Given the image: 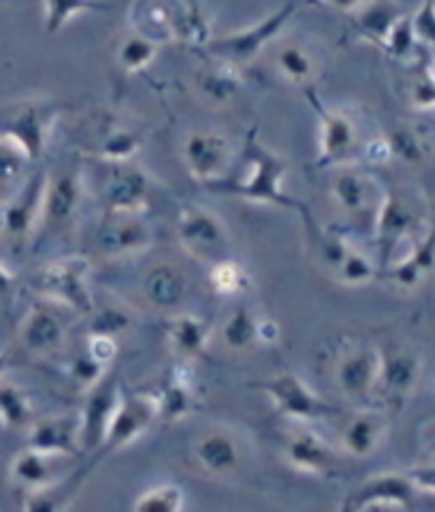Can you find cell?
Here are the masks:
<instances>
[{"label": "cell", "mask_w": 435, "mask_h": 512, "mask_svg": "<svg viewBox=\"0 0 435 512\" xmlns=\"http://www.w3.org/2000/svg\"><path fill=\"white\" fill-rule=\"evenodd\" d=\"M246 158V171L239 175L237 180H224L212 188H218L227 195H235L248 203H263V205H276L282 210L297 212L301 220L312 218L310 210L305 203L297 201L284 190V178L288 165L286 160L267 148L265 143L256 137V131H250L244 146Z\"/></svg>", "instance_id": "obj_1"}, {"label": "cell", "mask_w": 435, "mask_h": 512, "mask_svg": "<svg viewBox=\"0 0 435 512\" xmlns=\"http://www.w3.org/2000/svg\"><path fill=\"white\" fill-rule=\"evenodd\" d=\"M429 227L423 199L408 188L386 190L380 212L376 216L372 242L376 244V263L382 271L399 254L410 239Z\"/></svg>", "instance_id": "obj_2"}, {"label": "cell", "mask_w": 435, "mask_h": 512, "mask_svg": "<svg viewBox=\"0 0 435 512\" xmlns=\"http://www.w3.org/2000/svg\"><path fill=\"white\" fill-rule=\"evenodd\" d=\"M376 346L380 367L374 406L389 414H397L410 402L423 378V359L408 342L397 338H386L376 342Z\"/></svg>", "instance_id": "obj_3"}, {"label": "cell", "mask_w": 435, "mask_h": 512, "mask_svg": "<svg viewBox=\"0 0 435 512\" xmlns=\"http://www.w3.org/2000/svg\"><path fill=\"white\" fill-rule=\"evenodd\" d=\"M32 288L41 299L75 314L90 316L96 308L90 291V261L86 256H60L37 271Z\"/></svg>", "instance_id": "obj_4"}, {"label": "cell", "mask_w": 435, "mask_h": 512, "mask_svg": "<svg viewBox=\"0 0 435 512\" xmlns=\"http://www.w3.org/2000/svg\"><path fill=\"white\" fill-rule=\"evenodd\" d=\"M301 5V0H288L286 5H282L276 13L267 15V18L256 26L244 28L239 32H229V35L222 37H212L203 45L207 56L222 64H229V67L235 69L244 67V64L252 62L265 50V45H269L280 35L288 26V22L293 20V15L299 11Z\"/></svg>", "instance_id": "obj_5"}, {"label": "cell", "mask_w": 435, "mask_h": 512, "mask_svg": "<svg viewBox=\"0 0 435 512\" xmlns=\"http://www.w3.org/2000/svg\"><path fill=\"white\" fill-rule=\"evenodd\" d=\"M177 237L192 259L214 267L233 256L227 222L203 205H186L177 218Z\"/></svg>", "instance_id": "obj_6"}, {"label": "cell", "mask_w": 435, "mask_h": 512, "mask_svg": "<svg viewBox=\"0 0 435 512\" xmlns=\"http://www.w3.org/2000/svg\"><path fill=\"white\" fill-rule=\"evenodd\" d=\"M386 190L374 175L365 173L357 165L337 167L331 182V197L337 210L348 218L357 231L372 237L376 216L384 201Z\"/></svg>", "instance_id": "obj_7"}, {"label": "cell", "mask_w": 435, "mask_h": 512, "mask_svg": "<svg viewBox=\"0 0 435 512\" xmlns=\"http://www.w3.org/2000/svg\"><path fill=\"white\" fill-rule=\"evenodd\" d=\"M62 114V103L58 101H22L9 107L0 116V135L13 139L26 152L30 163L45 154L52 131Z\"/></svg>", "instance_id": "obj_8"}, {"label": "cell", "mask_w": 435, "mask_h": 512, "mask_svg": "<svg viewBox=\"0 0 435 512\" xmlns=\"http://www.w3.org/2000/svg\"><path fill=\"white\" fill-rule=\"evenodd\" d=\"M250 387L263 391L271 399L276 412L290 421L305 425L314 421L342 419L340 408L322 399L316 391L310 389L308 382L290 372L276 374L263 382H252Z\"/></svg>", "instance_id": "obj_9"}, {"label": "cell", "mask_w": 435, "mask_h": 512, "mask_svg": "<svg viewBox=\"0 0 435 512\" xmlns=\"http://www.w3.org/2000/svg\"><path fill=\"white\" fill-rule=\"evenodd\" d=\"M380 355L376 344L354 342L335 359L333 382L340 395L354 408L374 406Z\"/></svg>", "instance_id": "obj_10"}, {"label": "cell", "mask_w": 435, "mask_h": 512, "mask_svg": "<svg viewBox=\"0 0 435 512\" xmlns=\"http://www.w3.org/2000/svg\"><path fill=\"white\" fill-rule=\"evenodd\" d=\"M305 96L320 122V167H346L363 156L365 143L361 141L357 122L344 111L329 109L314 90H305Z\"/></svg>", "instance_id": "obj_11"}, {"label": "cell", "mask_w": 435, "mask_h": 512, "mask_svg": "<svg viewBox=\"0 0 435 512\" xmlns=\"http://www.w3.org/2000/svg\"><path fill=\"white\" fill-rule=\"evenodd\" d=\"M47 173L35 171L15 188L13 195L0 203V233L13 248H22L30 242L41 224L43 197L47 186Z\"/></svg>", "instance_id": "obj_12"}, {"label": "cell", "mask_w": 435, "mask_h": 512, "mask_svg": "<svg viewBox=\"0 0 435 512\" xmlns=\"http://www.w3.org/2000/svg\"><path fill=\"white\" fill-rule=\"evenodd\" d=\"M158 419V404L154 393H139L128 391L122 387V397L118 410L111 419V425L105 434V440L96 453L92 466L99 463V459L109 457L111 453L120 451V448L133 444L141 434H145Z\"/></svg>", "instance_id": "obj_13"}, {"label": "cell", "mask_w": 435, "mask_h": 512, "mask_svg": "<svg viewBox=\"0 0 435 512\" xmlns=\"http://www.w3.org/2000/svg\"><path fill=\"white\" fill-rule=\"evenodd\" d=\"M154 244V229L141 214H109L96 229L94 250L103 259H131L148 252Z\"/></svg>", "instance_id": "obj_14"}, {"label": "cell", "mask_w": 435, "mask_h": 512, "mask_svg": "<svg viewBox=\"0 0 435 512\" xmlns=\"http://www.w3.org/2000/svg\"><path fill=\"white\" fill-rule=\"evenodd\" d=\"M182 156L192 178L209 188L229 178L235 158L229 139L216 131L190 133L184 139Z\"/></svg>", "instance_id": "obj_15"}, {"label": "cell", "mask_w": 435, "mask_h": 512, "mask_svg": "<svg viewBox=\"0 0 435 512\" xmlns=\"http://www.w3.org/2000/svg\"><path fill=\"white\" fill-rule=\"evenodd\" d=\"M124 384L118 376L105 374L99 382L84 391V406L79 410L82 423V453L96 455L105 440L111 419L118 410Z\"/></svg>", "instance_id": "obj_16"}, {"label": "cell", "mask_w": 435, "mask_h": 512, "mask_svg": "<svg viewBox=\"0 0 435 512\" xmlns=\"http://www.w3.org/2000/svg\"><path fill=\"white\" fill-rule=\"evenodd\" d=\"M84 175L75 167L47 173L43 212L39 229L62 231L71 227L84 205Z\"/></svg>", "instance_id": "obj_17"}, {"label": "cell", "mask_w": 435, "mask_h": 512, "mask_svg": "<svg viewBox=\"0 0 435 512\" xmlns=\"http://www.w3.org/2000/svg\"><path fill=\"white\" fill-rule=\"evenodd\" d=\"M67 318L64 308L56 303L41 299L30 306L20 323V344L35 357H52L67 344Z\"/></svg>", "instance_id": "obj_18"}, {"label": "cell", "mask_w": 435, "mask_h": 512, "mask_svg": "<svg viewBox=\"0 0 435 512\" xmlns=\"http://www.w3.org/2000/svg\"><path fill=\"white\" fill-rule=\"evenodd\" d=\"M389 423V412L378 406L354 408L350 414H342L340 436H337L340 451L352 459L372 457L386 438Z\"/></svg>", "instance_id": "obj_19"}, {"label": "cell", "mask_w": 435, "mask_h": 512, "mask_svg": "<svg viewBox=\"0 0 435 512\" xmlns=\"http://www.w3.org/2000/svg\"><path fill=\"white\" fill-rule=\"evenodd\" d=\"M284 457L290 468L308 476L327 478L337 470L335 448L318 431L303 423L288 434Z\"/></svg>", "instance_id": "obj_20"}, {"label": "cell", "mask_w": 435, "mask_h": 512, "mask_svg": "<svg viewBox=\"0 0 435 512\" xmlns=\"http://www.w3.org/2000/svg\"><path fill=\"white\" fill-rule=\"evenodd\" d=\"M435 269V220L429 222V227L416 235L406 244V250H401L395 259L384 267L380 274L391 280L399 288H416Z\"/></svg>", "instance_id": "obj_21"}, {"label": "cell", "mask_w": 435, "mask_h": 512, "mask_svg": "<svg viewBox=\"0 0 435 512\" xmlns=\"http://www.w3.org/2000/svg\"><path fill=\"white\" fill-rule=\"evenodd\" d=\"M416 493L418 489L414 487L408 472H380L363 480V483L348 495L346 502L354 508V512H365L369 508L380 506L410 508Z\"/></svg>", "instance_id": "obj_22"}, {"label": "cell", "mask_w": 435, "mask_h": 512, "mask_svg": "<svg viewBox=\"0 0 435 512\" xmlns=\"http://www.w3.org/2000/svg\"><path fill=\"white\" fill-rule=\"evenodd\" d=\"M192 457L199 468L216 478H229L239 472L244 463V451L235 431L227 427H212L203 431L192 446Z\"/></svg>", "instance_id": "obj_23"}, {"label": "cell", "mask_w": 435, "mask_h": 512, "mask_svg": "<svg viewBox=\"0 0 435 512\" xmlns=\"http://www.w3.org/2000/svg\"><path fill=\"white\" fill-rule=\"evenodd\" d=\"M28 446L45 455L73 459L82 453L79 414H58L37 419L28 427Z\"/></svg>", "instance_id": "obj_24"}, {"label": "cell", "mask_w": 435, "mask_h": 512, "mask_svg": "<svg viewBox=\"0 0 435 512\" xmlns=\"http://www.w3.org/2000/svg\"><path fill=\"white\" fill-rule=\"evenodd\" d=\"M139 291L152 310L173 316L184 306L190 291V280L180 265L163 261L145 271Z\"/></svg>", "instance_id": "obj_25"}, {"label": "cell", "mask_w": 435, "mask_h": 512, "mask_svg": "<svg viewBox=\"0 0 435 512\" xmlns=\"http://www.w3.org/2000/svg\"><path fill=\"white\" fill-rule=\"evenodd\" d=\"M152 182L139 167L116 163L105 184L103 197L109 214H143L148 207Z\"/></svg>", "instance_id": "obj_26"}, {"label": "cell", "mask_w": 435, "mask_h": 512, "mask_svg": "<svg viewBox=\"0 0 435 512\" xmlns=\"http://www.w3.org/2000/svg\"><path fill=\"white\" fill-rule=\"evenodd\" d=\"M212 340V325L205 318H199L188 312H177L169 316L167 325V342L171 355L182 361H195L205 355V350Z\"/></svg>", "instance_id": "obj_27"}, {"label": "cell", "mask_w": 435, "mask_h": 512, "mask_svg": "<svg viewBox=\"0 0 435 512\" xmlns=\"http://www.w3.org/2000/svg\"><path fill=\"white\" fill-rule=\"evenodd\" d=\"M92 470V466L71 470L64 476H60L54 483L26 491L22 512H67L77 493L82 491L86 476Z\"/></svg>", "instance_id": "obj_28"}, {"label": "cell", "mask_w": 435, "mask_h": 512, "mask_svg": "<svg viewBox=\"0 0 435 512\" xmlns=\"http://www.w3.org/2000/svg\"><path fill=\"white\" fill-rule=\"evenodd\" d=\"M404 11L393 0H369L359 11L352 13L354 35L359 39L384 47L393 26L404 18Z\"/></svg>", "instance_id": "obj_29"}, {"label": "cell", "mask_w": 435, "mask_h": 512, "mask_svg": "<svg viewBox=\"0 0 435 512\" xmlns=\"http://www.w3.org/2000/svg\"><path fill=\"white\" fill-rule=\"evenodd\" d=\"M69 461L64 457H52L35 451V448L26 446L24 451L13 457L11 461V480L18 487L32 491L54 483L60 476V463Z\"/></svg>", "instance_id": "obj_30"}, {"label": "cell", "mask_w": 435, "mask_h": 512, "mask_svg": "<svg viewBox=\"0 0 435 512\" xmlns=\"http://www.w3.org/2000/svg\"><path fill=\"white\" fill-rule=\"evenodd\" d=\"M158 404V419L165 421H180L195 408V391L186 378L184 370H175L169 380L163 382V387L154 393Z\"/></svg>", "instance_id": "obj_31"}, {"label": "cell", "mask_w": 435, "mask_h": 512, "mask_svg": "<svg viewBox=\"0 0 435 512\" xmlns=\"http://www.w3.org/2000/svg\"><path fill=\"white\" fill-rule=\"evenodd\" d=\"M239 86L241 82L237 77V69L218 60H214L212 67L201 69L197 75L199 94L203 96V101L212 105H229L239 92Z\"/></svg>", "instance_id": "obj_32"}, {"label": "cell", "mask_w": 435, "mask_h": 512, "mask_svg": "<svg viewBox=\"0 0 435 512\" xmlns=\"http://www.w3.org/2000/svg\"><path fill=\"white\" fill-rule=\"evenodd\" d=\"M259 316H256L252 310L246 306L235 308L227 320L222 323L220 329V338L222 344L227 346L233 352H244L254 348L259 342Z\"/></svg>", "instance_id": "obj_33"}, {"label": "cell", "mask_w": 435, "mask_h": 512, "mask_svg": "<svg viewBox=\"0 0 435 512\" xmlns=\"http://www.w3.org/2000/svg\"><path fill=\"white\" fill-rule=\"evenodd\" d=\"M32 423H35V416H32L28 395L13 384L0 382V425L5 429L28 431Z\"/></svg>", "instance_id": "obj_34"}, {"label": "cell", "mask_w": 435, "mask_h": 512, "mask_svg": "<svg viewBox=\"0 0 435 512\" xmlns=\"http://www.w3.org/2000/svg\"><path fill=\"white\" fill-rule=\"evenodd\" d=\"M209 284H212L214 291L222 297H237L250 291L252 278L248 274V269L241 265L235 256H231V259L209 267Z\"/></svg>", "instance_id": "obj_35"}, {"label": "cell", "mask_w": 435, "mask_h": 512, "mask_svg": "<svg viewBox=\"0 0 435 512\" xmlns=\"http://www.w3.org/2000/svg\"><path fill=\"white\" fill-rule=\"evenodd\" d=\"M186 493L175 483H160L139 493L133 512H184Z\"/></svg>", "instance_id": "obj_36"}, {"label": "cell", "mask_w": 435, "mask_h": 512, "mask_svg": "<svg viewBox=\"0 0 435 512\" xmlns=\"http://www.w3.org/2000/svg\"><path fill=\"white\" fill-rule=\"evenodd\" d=\"M109 5L96 0H45V32L58 35L75 15L86 11H107Z\"/></svg>", "instance_id": "obj_37"}, {"label": "cell", "mask_w": 435, "mask_h": 512, "mask_svg": "<svg viewBox=\"0 0 435 512\" xmlns=\"http://www.w3.org/2000/svg\"><path fill=\"white\" fill-rule=\"evenodd\" d=\"M278 69L288 82L303 86L314 77L316 64L305 47H301L299 43H286L278 52Z\"/></svg>", "instance_id": "obj_38"}, {"label": "cell", "mask_w": 435, "mask_h": 512, "mask_svg": "<svg viewBox=\"0 0 435 512\" xmlns=\"http://www.w3.org/2000/svg\"><path fill=\"white\" fill-rule=\"evenodd\" d=\"M30 165V158L13 139L0 135V190L18 188L24 180V173Z\"/></svg>", "instance_id": "obj_39"}, {"label": "cell", "mask_w": 435, "mask_h": 512, "mask_svg": "<svg viewBox=\"0 0 435 512\" xmlns=\"http://www.w3.org/2000/svg\"><path fill=\"white\" fill-rule=\"evenodd\" d=\"M156 50H158V43L139 35V32H133V35H128L120 43L116 58L124 71L135 73L148 67V64L156 58Z\"/></svg>", "instance_id": "obj_40"}, {"label": "cell", "mask_w": 435, "mask_h": 512, "mask_svg": "<svg viewBox=\"0 0 435 512\" xmlns=\"http://www.w3.org/2000/svg\"><path fill=\"white\" fill-rule=\"evenodd\" d=\"M141 148L139 133L131 131V128H114L107 133L101 141V156L109 160L111 165L116 163H128Z\"/></svg>", "instance_id": "obj_41"}, {"label": "cell", "mask_w": 435, "mask_h": 512, "mask_svg": "<svg viewBox=\"0 0 435 512\" xmlns=\"http://www.w3.org/2000/svg\"><path fill=\"white\" fill-rule=\"evenodd\" d=\"M88 318V335H103V338L116 340L120 333L131 327V314L118 306H96Z\"/></svg>", "instance_id": "obj_42"}, {"label": "cell", "mask_w": 435, "mask_h": 512, "mask_svg": "<svg viewBox=\"0 0 435 512\" xmlns=\"http://www.w3.org/2000/svg\"><path fill=\"white\" fill-rule=\"evenodd\" d=\"M416 47H418V41L414 35L412 15H404V18L393 26L391 35L386 39L382 50L397 60H412V58H418Z\"/></svg>", "instance_id": "obj_43"}, {"label": "cell", "mask_w": 435, "mask_h": 512, "mask_svg": "<svg viewBox=\"0 0 435 512\" xmlns=\"http://www.w3.org/2000/svg\"><path fill=\"white\" fill-rule=\"evenodd\" d=\"M410 101L416 109H435V64L433 60L425 62L414 73L410 86Z\"/></svg>", "instance_id": "obj_44"}, {"label": "cell", "mask_w": 435, "mask_h": 512, "mask_svg": "<svg viewBox=\"0 0 435 512\" xmlns=\"http://www.w3.org/2000/svg\"><path fill=\"white\" fill-rule=\"evenodd\" d=\"M412 26L418 43L435 47V0H423L421 9L412 15Z\"/></svg>", "instance_id": "obj_45"}, {"label": "cell", "mask_w": 435, "mask_h": 512, "mask_svg": "<svg viewBox=\"0 0 435 512\" xmlns=\"http://www.w3.org/2000/svg\"><path fill=\"white\" fill-rule=\"evenodd\" d=\"M18 295V276L0 259V312H9Z\"/></svg>", "instance_id": "obj_46"}, {"label": "cell", "mask_w": 435, "mask_h": 512, "mask_svg": "<svg viewBox=\"0 0 435 512\" xmlns=\"http://www.w3.org/2000/svg\"><path fill=\"white\" fill-rule=\"evenodd\" d=\"M408 476L412 478V483L418 491L425 493H433L435 495V461L431 463H423V466H416L408 472Z\"/></svg>", "instance_id": "obj_47"}, {"label": "cell", "mask_w": 435, "mask_h": 512, "mask_svg": "<svg viewBox=\"0 0 435 512\" xmlns=\"http://www.w3.org/2000/svg\"><path fill=\"white\" fill-rule=\"evenodd\" d=\"M278 338H280L278 325L273 323V320L261 318V320H259V342H261V344H273Z\"/></svg>", "instance_id": "obj_48"}, {"label": "cell", "mask_w": 435, "mask_h": 512, "mask_svg": "<svg viewBox=\"0 0 435 512\" xmlns=\"http://www.w3.org/2000/svg\"><path fill=\"white\" fill-rule=\"evenodd\" d=\"M325 3H329L331 7L340 9L344 13H354V11H359L363 5H367L369 0H325Z\"/></svg>", "instance_id": "obj_49"}, {"label": "cell", "mask_w": 435, "mask_h": 512, "mask_svg": "<svg viewBox=\"0 0 435 512\" xmlns=\"http://www.w3.org/2000/svg\"><path fill=\"white\" fill-rule=\"evenodd\" d=\"M9 365H11V359H9L7 352H0V378L5 376V372L9 370Z\"/></svg>", "instance_id": "obj_50"}, {"label": "cell", "mask_w": 435, "mask_h": 512, "mask_svg": "<svg viewBox=\"0 0 435 512\" xmlns=\"http://www.w3.org/2000/svg\"><path fill=\"white\" fill-rule=\"evenodd\" d=\"M335 512H354V508H352V506H350V504L344 500V502L340 504V508H337Z\"/></svg>", "instance_id": "obj_51"}, {"label": "cell", "mask_w": 435, "mask_h": 512, "mask_svg": "<svg viewBox=\"0 0 435 512\" xmlns=\"http://www.w3.org/2000/svg\"><path fill=\"white\" fill-rule=\"evenodd\" d=\"M301 3H303V5H305V3H312V0H301Z\"/></svg>", "instance_id": "obj_52"}]
</instances>
